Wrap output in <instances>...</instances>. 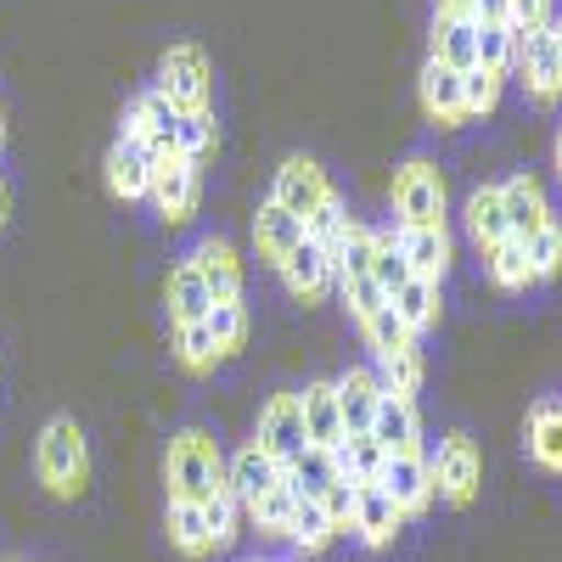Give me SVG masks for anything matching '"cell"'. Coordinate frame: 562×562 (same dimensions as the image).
Returning <instances> with one entry per match:
<instances>
[{
	"instance_id": "1",
	"label": "cell",
	"mask_w": 562,
	"mask_h": 562,
	"mask_svg": "<svg viewBox=\"0 0 562 562\" xmlns=\"http://www.w3.org/2000/svg\"><path fill=\"white\" fill-rule=\"evenodd\" d=\"M164 484L169 501H192L209 506V495L225 484V450L209 428H180L164 450Z\"/></svg>"
},
{
	"instance_id": "2",
	"label": "cell",
	"mask_w": 562,
	"mask_h": 562,
	"mask_svg": "<svg viewBox=\"0 0 562 562\" xmlns=\"http://www.w3.org/2000/svg\"><path fill=\"white\" fill-rule=\"evenodd\" d=\"M34 473L57 501H79L90 484V445L74 416H52L34 439Z\"/></svg>"
},
{
	"instance_id": "3",
	"label": "cell",
	"mask_w": 562,
	"mask_h": 562,
	"mask_svg": "<svg viewBox=\"0 0 562 562\" xmlns=\"http://www.w3.org/2000/svg\"><path fill=\"white\" fill-rule=\"evenodd\" d=\"M153 85L164 90L180 113H209V102H214V68L203 57V45H186V40L169 45Z\"/></svg>"
},
{
	"instance_id": "4",
	"label": "cell",
	"mask_w": 562,
	"mask_h": 562,
	"mask_svg": "<svg viewBox=\"0 0 562 562\" xmlns=\"http://www.w3.org/2000/svg\"><path fill=\"white\" fill-rule=\"evenodd\" d=\"M394 214L400 225H445V175L428 158H411L394 169Z\"/></svg>"
},
{
	"instance_id": "5",
	"label": "cell",
	"mask_w": 562,
	"mask_h": 562,
	"mask_svg": "<svg viewBox=\"0 0 562 562\" xmlns=\"http://www.w3.org/2000/svg\"><path fill=\"white\" fill-rule=\"evenodd\" d=\"M434 461V490H439V501L445 506H467L479 495V484H484V456H479V439L473 434H450L445 445H439V456H428Z\"/></svg>"
},
{
	"instance_id": "6",
	"label": "cell",
	"mask_w": 562,
	"mask_h": 562,
	"mask_svg": "<svg viewBox=\"0 0 562 562\" xmlns=\"http://www.w3.org/2000/svg\"><path fill=\"white\" fill-rule=\"evenodd\" d=\"M254 445L276 461V467H293L310 439H304V411H299V394H270L265 411H259V428H254Z\"/></svg>"
},
{
	"instance_id": "7",
	"label": "cell",
	"mask_w": 562,
	"mask_h": 562,
	"mask_svg": "<svg viewBox=\"0 0 562 562\" xmlns=\"http://www.w3.org/2000/svg\"><path fill=\"white\" fill-rule=\"evenodd\" d=\"M180 108L164 97L158 85H147L140 97H130V108H124V124H119V135H135V140H147V147L158 153V158H175V135H180Z\"/></svg>"
},
{
	"instance_id": "8",
	"label": "cell",
	"mask_w": 562,
	"mask_h": 562,
	"mask_svg": "<svg viewBox=\"0 0 562 562\" xmlns=\"http://www.w3.org/2000/svg\"><path fill=\"white\" fill-rule=\"evenodd\" d=\"M158 153L147 147V140H135V135H119L113 147H108V158H102V169H108V192L119 198V203H140L153 192V175H158Z\"/></svg>"
},
{
	"instance_id": "9",
	"label": "cell",
	"mask_w": 562,
	"mask_h": 562,
	"mask_svg": "<svg viewBox=\"0 0 562 562\" xmlns=\"http://www.w3.org/2000/svg\"><path fill=\"white\" fill-rule=\"evenodd\" d=\"M153 209L169 220V225H186L198 214V198H203V164H192V158H164L158 164V175H153Z\"/></svg>"
},
{
	"instance_id": "10",
	"label": "cell",
	"mask_w": 562,
	"mask_h": 562,
	"mask_svg": "<svg viewBox=\"0 0 562 562\" xmlns=\"http://www.w3.org/2000/svg\"><path fill=\"white\" fill-rule=\"evenodd\" d=\"M326 198H333V180H326V169L310 164V158H288L276 169V180H270V203L288 209L293 220H310Z\"/></svg>"
},
{
	"instance_id": "11",
	"label": "cell",
	"mask_w": 562,
	"mask_h": 562,
	"mask_svg": "<svg viewBox=\"0 0 562 562\" xmlns=\"http://www.w3.org/2000/svg\"><path fill=\"white\" fill-rule=\"evenodd\" d=\"M383 495L400 506V518H422L434 501H439V490H434V461L428 456H389V467H383Z\"/></svg>"
},
{
	"instance_id": "12",
	"label": "cell",
	"mask_w": 562,
	"mask_h": 562,
	"mask_svg": "<svg viewBox=\"0 0 562 562\" xmlns=\"http://www.w3.org/2000/svg\"><path fill=\"white\" fill-rule=\"evenodd\" d=\"M512 74H524V97L535 108H551L562 97V57L551 45V29L524 34V52H518V68H512Z\"/></svg>"
},
{
	"instance_id": "13",
	"label": "cell",
	"mask_w": 562,
	"mask_h": 562,
	"mask_svg": "<svg viewBox=\"0 0 562 562\" xmlns=\"http://www.w3.org/2000/svg\"><path fill=\"white\" fill-rule=\"evenodd\" d=\"M371 439H378L389 456H428V450H422V416H416V400L383 389L378 411H371Z\"/></svg>"
},
{
	"instance_id": "14",
	"label": "cell",
	"mask_w": 562,
	"mask_h": 562,
	"mask_svg": "<svg viewBox=\"0 0 562 562\" xmlns=\"http://www.w3.org/2000/svg\"><path fill=\"white\" fill-rule=\"evenodd\" d=\"M276 270H281V281H288V293H293V299H304V304H315V299H326V293L338 288V265L326 259L310 237H304L288 259H281Z\"/></svg>"
},
{
	"instance_id": "15",
	"label": "cell",
	"mask_w": 562,
	"mask_h": 562,
	"mask_svg": "<svg viewBox=\"0 0 562 562\" xmlns=\"http://www.w3.org/2000/svg\"><path fill=\"white\" fill-rule=\"evenodd\" d=\"M394 243H400L411 276L445 281V270H450V231L445 225H394Z\"/></svg>"
},
{
	"instance_id": "16",
	"label": "cell",
	"mask_w": 562,
	"mask_h": 562,
	"mask_svg": "<svg viewBox=\"0 0 562 562\" xmlns=\"http://www.w3.org/2000/svg\"><path fill=\"white\" fill-rule=\"evenodd\" d=\"M400 506L383 495V484H355V540L360 546H371V551H383L394 535H400Z\"/></svg>"
},
{
	"instance_id": "17",
	"label": "cell",
	"mask_w": 562,
	"mask_h": 562,
	"mask_svg": "<svg viewBox=\"0 0 562 562\" xmlns=\"http://www.w3.org/2000/svg\"><path fill=\"white\" fill-rule=\"evenodd\" d=\"M501 209H506V231L518 243H529L535 231L551 220V203H546V192H540V180L535 175H512V180H501Z\"/></svg>"
},
{
	"instance_id": "18",
	"label": "cell",
	"mask_w": 562,
	"mask_h": 562,
	"mask_svg": "<svg viewBox=\"0 0 562 562\" xmlns=\"http://www.w3.org/2000/svg\"><path fill=\"white\" fill-rule=\"evenodd\" d=\"M299 411H304V439L321 445V450H338L349 434H344V416H338V389L333 378H321L299 394Z\"/></svg>"
},
{
	"instance_id": "19",
	"label": "cell",
	"mask_w": 562,
	"mask_h": 562,
	"mask_svg": "<svg viewBox=\"0 0 562 562\" xmlns=\"http://www.w3.org/2000/svg\"><path fill=\"white\" fill-rule=\"evenodd\" d=\"M333 389H338L344 434H371V411H378V400H383L378 371H371V366H355V371H344V378H333Z\"/></svg>"
},
{
	"instance_id": "20",
	"label": "cell",
	"mask_w": 562,
	"mask_h": 562,
	"mask_svg": "<svg viewBox=\"0 0 562 562\" xmlns=\"http://www.w3.org/2000/svg\"><path fill=\"white\" fill-rule=\"evenodd\" d=\"M198 265V276L209 281V293H214V304H225V299H243V259H237V248L231 243H220V237H203L192 254H186Z\"/></svg>"
},
{
	"instance_id": "21",
	"label": "cell",
	"mask_w": 562,
	"mask_h": 562,
	"mask_svg": "<svg viewBox=\"0 0 562 562\" xmlns=\"http://www.w3.org/2000/svg\"><path fill=\"white\" fill-rule=\"evenodd\" d=\"M281 479H288V467H276L259 445H248V450H237V456H231L225 461V484L231 490H237V501H243V512L259 501V495H270Z\"/></svg>"
},
{
	"instance_id": "22",
	"label": "cell",
	"mask_w": 562,
	"mask_h": 562,
	"mask_svg": "<svg viewBox=\"0 0 562 562\" xmlns=\"http://www.w3.org/2000/svg\"><path fill=\"white\" fill-rule=\"evenodd\" d=\"M164 304H169V321H175V326H192V321H209V310H214V293H209V281L198 276V265H192V259H180V265L169 270V288H164Z\"/></svg>"
},
{
	"instance_id": "23",
	"label": "cell",
	"mask_w": 562,
	"mask_h": 562,
	"mask_svg": "<svg viewBox=\"0 0 562 562\" xmlns=\"http://www.w3.org/2000/svg\"><path fill=\"white\" fill-rule=\"evenodd\" d=\"M416 90H422V113H428L434 124H461V119H467V113H461V74L445 68L439 57L422 63Z\"/></svg>"
},
{
	"instance_id": "24",
	"label": "cell",
	"mask_w": 562,
	"mask_h": 562,
	"mask_svg": "<svg viewBox=\"0 0 562 562\" xmlns=\"http://www.w3.org/2000/svg\"><path fill=\"white\" fill-rule=\"evenodd\" d=\"M299 243H304V220H293L288 209H276V203L265 198L259 214H254V248H259V259H265V265H281Z\"/></svg>"
},
{
	"instance_id": "25",
	"label": "cell",
	"mask_w": 562,
	"mask_h": 562,
	"mask_svg": "<svg viewBox=\"0 0 562 562\" xmlns=\"http://www.w3.org/2000/svg\"><path fill=\"white\" fill-rule=\"evenodd\" d=\"M529 456L546 473H562V400L557 394L529 405Z\"/></svg>"
},
{
	"instance_id": "26",
	"label": "cell",
	"mask_w": 562,
	"mask_h": 562,
	"mask_svg": "<svg viewBox=\"0 0 562 562\" xmlns=\"http://www.w3.org/2000/svg\"><path fill=\"white\" fill-rule=\"evenodd\" d=\"M434 57L456 74L479 68V18H434Z\"/></svg>"
},
{
	"instance_id": "27",
	"label": "cell",
	"mask_w": 562,
	"mask_h": 562,
	"mask_svg": "<svg viewBox=\"0 0 562 562\" xmlns=\"http://www.w3.org/2000/svg\"><path fill=\"white\" fill-rule=\"evenodd\" d=\"M389 304H394V315L405 321V333H411V338L434 333V326H439V281H422V276H411V281H405V288H400Z\"/></svg>"
},
{
	"instance_id": "28",
	"label": "cell",
	"mask_w": 562,
	"mask_h": 562,
	"mask_svg": "<svg viewBox=\"0 0 562 562\" xmlns=\"http://www.w3.org/2000/svg\"><path fill=\"white\" fill-rule=\"evenodd\" d=\"M338 479H344L338 456H333V450H321V445H310V450L288 467V490H293V495H310V501H321Z\"/></svg>"
},
{
	"instance_id": "29",
	"label": "cell",
	"mask_w": 562,
	"mask_h": 562,
	"mask_svg": "<svg viewBox=\"0 0 562 562\" xmlns=\"http://www.w3.org/2000/svg\"><path fill=\"white\" fill-rule=\"evenodd\" d=\"M467 231H473V243L490 254L495 243H506V209H501V186H479L473 198H467Z\"/></svg>"
},
{
	"instance_id": "30",
	"label": "cell",
	"mask_w": 562,
	"mask_h": 562,
	"mask_svg": "<svg viewBox=\"0 0 562 562\" xmlns=\"http://www.w3.org/2000/svg\"><path fill=\"white\" fill-rule=\"evenodd\" d=\"M169 546H175L180 557H192V562L214 551L203 506H192V501H169Z\"/></svg>"
},
{
	"instance_id": "31",
	"label": "cell",
	"mask_w": 562,
	"mask_h": 562,
	"mask_svg": "<svg viewBox=\"0 0 562 562\" xmlns=\"http://www.w3.org/2000/svg\"><path fill=\"white\" fill-rule=\"evenodd\" d=\"M484 259H490V281H495L501 293H529V288H535V270H529V254H524L518 237L495 243Z\"/></svg>"
},
{
	"instance_id": "32",
	"label": "cell",
	"mask_w": 562,
	"mask_h": 562,
	"mask_svg": "<svg viewBox=\"0 0 562 562\" xmlns=\"http://www.w3.org/2000/svg\"><path fill=\"white\" fill-rule=\"evenodd\" d=\"M288 540L304 551V557H321L326 546L338 540V529H333V518L321 512V501H310V495H299V506H293V529H288Z\"/></svg>"
},
{
	"instance_id": "33",
	"label": "cell",
	"mask_w": 562,
	"mask_h": 562,
	"mask_svg": "<svg viewBox=\"0 0 562 562\" xmlns=\"http://www.w3.org/2000/svg\"><path fill=\"white\" fill-rule=\"evenodd\" d=\"M344 231H349V209H344V198H338V192L326 198L310 220H304V237H310L326 259H333V265H338V248H344Z\"/></svg>"
},
{
	"instance_id": "34",
	"label": "cell",
	"mask_w": 562,
	"mask_h": 562,
	"mask_svg": "<svg viewBox=\"0 0 562 562\" xmlns=\"http://www.w3.org/2000/svg\"><path fill=\"white\" fill-rule=\"evenodd\" d=\"M203 518H209V540H214V551H225L231 540L243 535V518H248V512H243L237 490H231V484H220V490L209 495V506H203Z\"/></svg>"
},
{
	"instance_id": "35",
	"label": "cell",
	"mask_w": 562,
	"mask_h": 562,
	"mask_svg": "<svg viewBox=\"0 0 562 562\" xmlns=\"http://www.w3.org/2000/svg\"><path fill=\"white\" fill-rule=\"evenodd\" d=\"M293 506H299V495L288 490V479H281L270 495H259V501L248 506V524H259V535L288 540V529H293Z\"/></svg>"
},
{
	"instance_id": "36",
	"label": "cell",
	"mask_w": 562,
	"mask_h": 562,
	"mask_svg": "<svg viewBox=\"0 0 562 562\" xmlns=\"http://www.w3.org/2000/svg\"><path fill=\"white\" fill-rule=\"evenodd\" d=\"M518 52H524V40L512 34L506 23H479V68L506 79L512 68H518Z\"/></svg>"
},
{
	"instance_id": "37",
	"label": "cell",
	"mask_w": 562,
	"mask_h": 562,
	"mask_svg": "<svg viewBox=\"0 0 562 562\" xmlns=\"http://www.w3.org/2000/svg\"><path fill=\"white\" fill-rule=\"evenodd\" d=\"M175 360H180L186 371H198V378H203V371H214L225 355H220V344L209 338V326L192 321V326H175Z\"/></svg>"
},
{
	"instance_id": "38",
	"label": "cell",
	"mask_w": 562,
	"mask_h": 562,
	"mask_svg": "<svg viewBox=\"0 0 562 562\" xmlns=\"http://www.w3.org/2000/svg\"><path fill=\"white\" fill-rule=\"evenodd\" d=\"M378 383H383L389 394H405V400H416V394H422V349L411 344V349H394V355H383V360H378Z\"/></svg>"
},
{
	"instance_id": "39",
	"label": "cell",
	"mask_w": 562,
	"mask_h": 562,
	"mask_svg": "<svg viewBox=\"0 0 562 562\" xmlns=\"http://www.w3.org/2000/svg\"><path fill=\"white\" fill-rule=\"evenodd\" d=\"M203 326H209V338L220 344V355L231 360V355L243 349V338H248V304H243V299H225V304H214V310H209V321H203Z\"/></svg>"
},
{
	"instance_id": "40",
	"label": "cell",
	"mask_w": 562,
	"mask_h": 562,
	"mask_svg": "<svg viewBox=\"0 0 562 562\" xmlns=\"http://www.w3.org/2000/svg\"><path fill=\"white\" fill-rule=\"evenodd\" d=\"M371 281L383 288V299H394L405 281H411V265H405V254H400V243H394V231H378V254H371Z\"/></svg>"
},
{
	"instance_id": "41",
	"label": "cell",
	"mask_w": 562,
	"mask_h": 562,
	"mask_svg": "<svg viewBox=\"0 0 562 562\" xmlns=\"http://www.w3.org/2000/svg\"><path fill=\"white\" fill-rule=\"evenodd\" d=\"M495 108H501V74L467 68V74H461V113H467V119H490Z\"/></svg>"
},
{
	"instance_id": "42",
	"label": "cell",
	"mask_w": 562,
	"mask_h": 562,
	"mask_svg": "<svg viewBox=\"0 0 562 562\" xmlns=\"http://www.w3.org/2000/svg\"><path fill=\"white\" fill-rule=\"evenodd\" d=\"M360 333H366V344H371V355H378V360L394 355V349H411V344H416V338L405 333V321L394 315V304H383L378 315H366V321H360Z\"/></svg>"
},
{
	"instance_id": "43",
	"label": "cell",
	"mask_w": 562,
	"mask_h": 562,
	"mask_svg": "<svg viewBox=\"0 0 562 562\" xmlns=\"http://www.w3.org/2000/svg\"><path fill=\"white\" fill-rule=\"evenodd\" d=\"M524 254H529V270H535V281H551L557 270H562V225L557 220H546L535 237L524 243Z\"/></svg>"
},
{
	"instance_id": "44",
	"label": "cell",
	"mask_w": 562,
	"mask_h": 562,
	"mask_svg": "<svg viewBox=\"0 0 562 562\" xmlns=\"http://www.w3.org/2000/svg\"><path fill=\"white\" fill-rule=\"evenodd\" d=\"M175 153H180V158H192V164H203V158L214 153V108H209V113H186V119H180Z\"/></svg>"
},
{
	"instance_id": "45",
	"label": "cell",
	"mask_w": 562,
	"mask_h": 562,
	"mask_svg": "<svg viewBox=\"0 0 562 562\" xmlns=\"http://www.w3.org/2000/svg\"><path fill=\"white\" fill-rule=\"evenodd\" d=\"M338 293H344V304H349V315H355V326L366 321V315H378L389 299H383V288L371 276H349V281H338Z\"/></svg>"
},
{
	"instance_id": "46",
	"label": "cell",
	"mask_w": 562,
	"mask_h": 562,
	"mask_svg": "<svg viewBox=\"0 0 562 562\" xmlns=\"http://www.w3.org/2000/svg\"><path fill=\"white\" fill-rule=\"evenodd\" d=\"M551 18H557V12H551V0H512L506 29L524 40V34H540V29H551Z\"/></svg>"
},
{
	"instance_id": "47",
	"label": "cell",
	"mask_w": 562,
	"mask_h": 562,
	"mask_svg": "<svg viewBox=\"0 0 562 562\" xmlns=\"http://www.w3.org/2000/svg\"><path fill=\"white\" fill-rule=\"evenodd\" d=\"M321 512L333 518L338 535H349V529H355V479H338L333 490H326V495H321Z\"/></svg>"
},
{
	"instance_id": "48",
	"label": "cell",
	"mask_w": 562,
	"mask_h": 562,
	"mask_svg": "<svg viewBox=\"0 0 562 562\" xmlns=\"http://www.w3.org/2000/svg\"><path fill=\"white\" fill-rule=\"evenodd\" d=\"M506 12H512V0H479V7H473L479 23H506Z\"/></svg>"
},
{
	"instance_id": "49",
	"label": "cell",
	"mask_w": 562,
	"mask_h": 562,
	"mask_svg": "<svg viewBox=\"0 0 562 562\" xmlns=\"http://www.w3.org/2000/svg\"><path fill=\"white\" fill-rule=\"evenodd\" d=\"M479 0H434V18H473Z\"/></svg>"
},
{
	"instance_id": "50",
	"label": "cell",
	"mask_w": 562,
	"mask_h": 562,
	"mask_svg": "<svg viewBox=\"0 0 562 562\" xmlns=\"http://www.w3.org/2000/svg\"><path fill=\"white\" fill-rule=\"evenodd\" d=\"M7 214H12V192H7V180H0V231H7Z\"/></svg>"
},
{
	"instance_id": "51",
	"label": "cell",
	"mask_w": 562,
	"mask_h": 562,
	"mask_svg": "<svg viewBox=\"0 0 562 562\" xmlns=\"http://www.w3.org/2000/svg\"><path fill=\"white\" fill-rule=\"evenodd\" d=\"M551 45H557V57H562V12L551 18Z\"/></svg>"
},
{
	"instance_id": "52",
	"label": "cell",
	"mask_w": 562,
	"mask_h": 562,
	"mask_svg": "<svg viewBox=\"0 0 562 562\" xmlns=\"http://www.w3.org/2000/svg\"><path fill=\"white\" fill-rule=\"evenodd\" d=\"M557 175H562V130H557Z\"/></svg>"
},
{
	"instance_id": "53",
	"label": "cell",
	"mask_w": 562,
	"mask_h": 562,
	"mask_svg": "<svg viewBox=\"0 0 562 562\" xmlns=\"http://www.w3.org/2000/svg\"><path fill=\"white\" fill-rule=\"evenodd\" d=\"M0 147H7V119H0Z\"/></svg>"
},
{
	"instance_id": "54",
	"label": "cell",
	"mask_w": 562,
	"mask_h": 562,
	"mask_svg": "<svg viewBox=\"0 0 562 562\" xmlns=\"http://www.w3.org/2000/svg\"><path fill=\"white\" fill-rule=\"evenodd\" d=\"M248 562H259V557H248Z\"/></svg>"
},
{
	"instance_id": "55",
	"label": "cell",
	"mask_w": 562,
	"mask_h": 562,
	"mask_svg": "<svg viewBox=\"0 0 562 562\" xmlns=\"http://www.w3.org/2000/svg\"><path fill=\"white\" fill-rule=\"evenodd\" d=\"M7 562H18V557H7Z\"/></svg>"
}]
</instances>
